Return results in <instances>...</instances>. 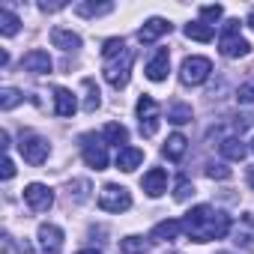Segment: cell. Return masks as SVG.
Returning a JSON list of instances; mask_svg holds the SVG:
<instances>
[{"instance_id": "cell-1", "label": "cell", "mask_w": 254, "mask_h": 254, "mask_svg": "<svg viewBox=\"0 0 254 254\" xmlns=\"http://www.w3.org/2000/svg\"><path fill=\"white\" fill-rule=\"evenodd\" d=\"M183 233L191 239V242H212V239H224L230 233V215L209 206V203H200V206H191L183 218Z\"/></svg>"}, {"instance_id": "cell-2", "label": "cell", "mask_w": 254, "mask_h": 254, "mask_svg": "<svg viewBox=\"0 0 254 254\" xmlns=\"http://www.w3.org/2000/svg\"><path fill=\"white\" fill-rule=\"evenodd\" d=\"M218 51H221V57H227V60L245 57V54L251 51L248 39L239 36V21H227V24H224V33L218 36Z\"/></svg>"}, {"instance_id": "cell-3", "label": "cell", "mask_w": 254, "mask_h": 254, "mask_svg": "<svg viewBox=\"0 0 254 254\" xmlns=\"http://www.w3.org/2000/svg\"><path fill=\"white\" fill-rule=\"evenodd\" d=\"M132 63H135V51H123L120 57L108 60V63H105V81H108L114 90H123L126 84H129Z\"/></svg>"}, {"instance_id": "cell-4", "label": "cell", "mask_w": 254, "mask_h": 254, "mask_svg": "<svg viewBox=\"0 0 254 254\" xmlns=\"http://www.w3.org/2000/svg\"><path fill=\"white\" fill-rule=\"evenodd\" d=\"M78 141H81V156H84V162H87L93 171H105V168H108V144H105V138L87 132V135H81Z\"/></svg>"}, {"instance_id": "cell-5", "label": "cell", "mask_w": 254, "mask_h": 254, "mask_svg": "<svg viewBox=\"0 0 254 254\" xmlns=\"http://www.w3.org/2000/svg\"><path fill=\"white\" fill-rule=\"evenodd\" d=\"M99 206H102L105 212H126V209L132 206V194H129V189L108 183V186L99 191Z\"/></svg>"}, {"instance_id": "cell-6", "label": "cell", "mask_w": 254, "mask_h": 254, "mask_svg": "<svg viewBox=\"0 0 254 254\" xmlns=\"http://www.w3.org/2000/svg\"><path fill=\"white\" fill-rule=\"evenodd\" d=\"M209 72H212V63L206 57H186L180 66V81L186 87H197L209 78Z\"/></svg>"}, {"instance_id": "cell-7", "label": "cell", "mask_w": 254, "mask_h": 254, "mask_svg": "<svg viewBox=\"0 0 254 254\" xmlns=\"http://www.w3.org/2000/svg\"><path fill=\"white\" fill-rule=\"evenodd\" d=\"M138 126H141L144 138H153L159 132V102L153 96H141L138 99Z\"/></svg>"}, {"instance_id": "cell-8", "label": "cell", "mask_w": 254, "mask_h": 254, "mask_svg": "<svg viewBox=\"0 0 254 254\" xmlns=\"http://www.w3.org/2000/svg\"><path fill=\"white\" fill-rule=\"evenodd\" d=\"M18 150H21L24 162H30V165H42V162L48 159V153H51L48 141H45V138H39V135H24V138H21V144H18Z\"/></svg>"}, {"instance_id": "cell-9", "label": "cell", "mask_w": 254, "mask_h": 254, "mask_svg": "<svg viewBox=\"0 0 254 254\" xmlns=\"http://www.w3.org/2000/svg\"><path fill=\"white\" fill-rule=\"evenodd\" d=\"M24 200H27V206L33 212H48L54 206V191L48 186H42V183H30L24 189Z\"/></svg>"}, {"instance_id": "cell-10", "label": "cell", "mask_w": 254, "mask_h": 254, "mask_svg": "<svg viewBox=\"0 0 254 254\" xmlns=\"http://www.w3.org/2000/svg\"><path fill=\"white\" fill-rule=\"evenodd\" d=\"M141 189L150 194V197H162L168 191V171L165 168H150L141 180Z\"/></svg>"}, {"instance_id": "cell-11", "label": "cell", "mask_w": 254, "mask_h": 254, "mask_svg": "<svg viewBox=\"0 0 254 254\" xmlns=\"http://www.w3.org/2000/svg\"><path fill=\"white\" fill-rule=\"evenodd\" d=\"M174 30V24L171 21H165V18H150V21H144V27L138 30V42H144V45H153L156 39H162L165 33H171Z\"/></svg>"}, {"instance_id": "cell-12", "label": "cell", "mask_w": 254, "mask_h": 254, "mask_svg": "<svg viewBox=\"0 0 254 254\" xmlns=\"http://www.w3.org/2000/svg\"><path fill=\"white\" fill-rule=\"evenodd\" d=\"M21 66H24L27 72H33V75H48V72L54 69V63H51V57H48V51H42V48L27 51V54L21 57Z\"/></svg>"}, {"instance_id": "cell-13", "label": "cell", "mask_w": 254, "mask_h": 254, "mask_svg": "<svg viewBox=\"0 0 254 254\" xmlns=\"http://www.w3.org/2000/svg\"><path fill=\"white\" fill-rule=\"evenodd\" d=\"M168 69H171V54H168V48H159V51L147 60V69H144V72H147L150 81L159 84V81L168 78Z\"/></svg>"}, {"instance_id": "cell-14", "label": "cell", "mask_w": 254, "mask_h": 254, "mask_svg": "<svg viewBox=\"0 0 254 254\" xmlns=\"http://www.w3.org/2000/svg\"><path fill=\"white\" fill-rule=\"evenodd\" d=\"M36 236H39V245H42L45 254H60V248H63V230L57 224H39Z\"/></svg>"}, {"instance_id": "cell-15", "label": "cell", "mask_w": 254, "mask_h": 254, "mask_svg": "<svg viewBox=\"0 0 254 254\" xmlns=\"http://www.w3.org/2000/svg\"><path fill=\"white\" fill-rule=\"evenodd\" d=\"M75 111H78L75 93L66 90V87H57V90H54V114H57V117H72Z\"/></svg>"}, {"instance_id": "cell-16", "label": "cell", "mask_w": 254, "mask_h": 254, "mask_svg": "<svg viewBox=\"0 0 254 254\" xmlns=\"http://www.w3.org/2000/svg\"><path fill=\"white\" fill-rule=\"evenodd\" d=\"M51 45L60 48V51H78L81 48V36L66 30V27H54L51 30Z\"/></svg>"}, {"instance_id": "cell-17", "label": "cell", "mask_w": 254, "mask_h": 254, "mask_svg": "<svg viewBox=\"0 0 254 254\" xmlns=\"http://www.w3.org/2000/svg\"><path fill=\"white\" fill-rule=\"evenodd\" d=\"M141 162H144V150H138V147H123V150L117 153V168H120L123 174H132Z\"/></svg>"}, {"instance_id": "cell-18", "label": "cell", "mask_w": 254, "mask_h": 254, "mask_svg": "<svg viewBox=\"0 0 254 254\" xmlns=\"http://www.w3.org/2000/svg\"><path fill=\"white\" fill-rule=\"evenodd\" d=\"M236 245H242L245 251H254V215H242L239 227H236Z\"/></svg>"}, {"instance_id": "cell-19", "label": "cell", "mask_w": 254, "mask_h": 254, "mask_svg": "<svg viewBox=\"0 0 254 254\" xmlns=\"http://www.w3.org/2000/svg\"><path fill=\"white\" fill-rule=\"evenodd\" d=\"M186 150H189V141H186V135H171L168 141H165V147H162V156L165 159H171V162H180L183 156H186Z\"/></svg>"}, {"instance_id": "cell-20", "label": "cell", "mask_w": 254, "mask_h": 254, "mask_svg": "<svg viewBox=\"0 0 254 254\" xmlns=\"http://www.w3.org/2000/svg\"><path fill=\"white\" fill-rule=\"evenodd\" d=\"M102 138L108 141V144H114V147H126V144H129V129H126V126L123 123H108L105 126V132H102Z\"/></svg>"}, {"instance_id": "cell-21", "label": "cell", "mask_w": 254, "mask_h": 254, "mask_svg": "<svg viewBox=\"0 0 254 254\" xmlns=\"http://www.w3.org/2000/svg\"><path fill=\"white\" fill-rule=\"evenodd\" d=\"M180 233H183V221H177V218H165L153 227V239H165V242L177 239Z\"/></svg>"}, {"instance_id": "cell-22", "label": "cell", "mask_w": 254, "mask_h": 254, "mask_svg": "<svg viewBox=\"0 0 254 254\" xmlns=\"http://www.w3.org/2000/svg\"><path fill=\"white\" fill-rule=\"evenodd\" d=\"M218 150H221V156L230 159V162H242L245 153H248V147H245L239 138H224V141L218 144Z\"/></svg>"}, {"instance_id": "cell-23", "label": "cell", "mask_w": 254, "mask_h": 254, "mask_svg": "<svg viewBox=\"0 0 254 254\" xmlns=\"http://www.w3.org/2000/svg\"><path fill=\"white\" fill-rule=\"evenodd\" d=\"M183 33H186L189 39H194V42H212V36H215L212 24H206V21H191V24H186Z\"/></svg>"}, {"instance_id": "cell-24", "label": "cell", "mask_w": 254, "mask_h": 254, "mask_svg": "<svg viewBox=\"0 0 254 254\" xmlns=\"http://www.w3.org/2000/svg\"><path fill=\"white\" fill-rule=\"evenodd\" d=\"M150 239H144V236H126V239H120V251L123 254H147L150 251Z\"/></svg>"}, {"instance_id": "cell-25", "label": "cell", "mask_w": 254, "mask_h": 254, "mask_svg": "<svg viewBox=\"0 0 254 254\" xmlns=\"http://www.w3.org/2000/svg\"><path fill=\"white\" fill-rule=\"evenodd\" d=\"M191 117H194V111H191V105H186V102H177V105H171V111H168V123H174V126H186V123H191Z\"/></svg>"}, {"instance_id": "cell-26", "label": "cell", "mask_w": 254, "mask_h": 254, "mask_svg": "<svg viewBox=\"0 0 254 254\" xmlns=\"http://www.w3.org/2000/svg\"><path fill=\"white\" fill-rule=\"evenodd\" d=\"M75 12H78L81 18H99V15L114 12V3H78Z\"/></svg>"}, {"instance_id": "cell-27", "label": "cell", "mask_w": 254, "mask_h": 254, "mask_svg": "<svg viewBox=\"0 0 254 254\" xmlns=\"http://www.w3.org/2000/svg\"><path fill=\"white\" fill-rule=\"evenodd\" d=\"M18 30H21L18 15H12L9 9H0V33H3V36H15Z\"/></svg>"}, {"instance_id": "cell-28", "label": "cell", "mask_w": 254, "mask_h": 254, "mask_svg": "<svg viewBox=\"0 0 254 254\" xmlns=\"http://www.w3.org/2000/svg\"><path fill=\"white\" fill-rule=\"evenodd\" d=\"M84 90H87V99H84V111H87V114H93V111L102 105V99H99V87L93 84V78H84Z\"/></svg>"}, {"instance_id": "cell-29", "label": "cell", "mask_w": 254, "mask_h": 254, "mask_svg": "<svg viewBox=\"0 0 254 254\" xmlns=\"http://www.w3.org/2000/svg\"><path fill=\"white\" fill-rule=\"evenodd\" d=\"M21 99H24V93H18L15 87H3V90H0V108H3V111H12L15 105H21Z\"/></svg>"}, {"instance_id": "cell-30", "label": "cell", "mask_w": 254, "mask_h": 254, "mask_svg": "<svg viewBox=\"0 0 254 254\" xmlns=\"http://www.w3.org/2000/svg\"><path fill=\"white\" fill-rule=\"evenodd\" d=\"M123 51H129V48H126V42H123V39H117V36H114V39H108V42L102 45V57H105V60H114V57H120Z\"/></svg>"}, {"instance_id": "cell-31", "label": "cell", "mask_w": 254, "mask_h": 254, "mask_svg": "<svg viewBox=\"0 0 254 254\" xmlns=\"http://www.w3.org/2000/svg\"><path fill=\"white\" fill-rule=\"evenodd\" d=\"M236 99H239L242 105H251V102H254V78H248L245 84H239V90H236Z\"/></svg>"}, {"instance_id": "cell-32", "label": "cell", "mask_w": 254, "mask_h": 254, "mask_svg": "<svg viewBox=\"0 0 254 254\" xmlns=\"http://www.w3.org/2000/svg\"><path fill=\"white\" fill-rule=\"evenodd\" d=\"M191 194H194V186H191V183H189V180L183 177V180L177 183V191H174V197H177V200L183 203V200H189Z\"/></svg>"}, {"instance_id": "cell-33", "label": "cell", "mask_w": 254, "mask_h": 254, "mask_svg": "<svg viewBox=\"0 0 254 254\" xmlns=\"http://www.w3.org/2000/svg\"><path fill=\"white\" fill-rule=\"evenodd\" d=\"M206 177H209V180H230L233 171L224 168V165H209V168H206Z\"/></svg>"}, {"instance_id": "cell-34", "label": "cell", "mask_w": 254, "mask_h": 254, "mask_svg": "<svg viewBox=\"0 0 254 254\" xmlns=\"http://www.w3.org/2000/svg\"><path fill=\"white\" fill-rule=\"evenodd\" d=\"M221 15H224V6H218V3L215 6H200V18L203 21H218Z\"/></svg>"}, {"instance_id": "cell-35", "label": "cell", "mask_w": 254, "mask_h": 254, "mask_svg": "<svg viewBox=\"0 0 254 254\" xmlns=\"http://www.w3.org/2000/svg\"><path fill=\"white\" fill-rule=\"evenodd\" d=\"M0 177H3V180H12V177H15V162H12L9 156L3 159V171H0Z\"/></svg>"}, {"instance_id": "cell-36", "label": "cell", "mask_w": 254, "mask_h": 254, "mask_svg": "<svg viewBox=\"0 0 254 254\" xmlns=\"http://www.w3.org/2000/svg\"><path fill=\"white\" fill-rule=\"evenodd\" d=\"M66 3H39V9L42 12H57V9H63Z\"/></svg>"}, {"instance_id": "cell-37", "label": "cell", "mask_w": 254, "mask_h": 254, "mask_svg": "<svg viewBox=\"0 0 254 254\" xmlns=\"http://www.w3.org/2000/svg\"><path fill=\"white\" fill-rule=\"evenodd\" d=\"M248 186H251V189H254V165H251V168H248Z\"/></svg>"}, {"instance_id": "cell-38", "label": "cell", "mask_w": 254, "mask_h": 254, "mask_svg": "<svg viewBox=\"0 0 254 254\" xmlns=\"http://www.w3.org/2000/svg\"><path fill=\"white\" fill-rule=\"evenodd\" d=\"M248 27H254V9L248 12Z\"/></svg>"}, {"instance_id": "cell-39", "label": "cell", "mask_w": 254, "mask_h": 254, "mask_svg": "<svg viewBox=\"0 0 254 254\" xmlns=\"http://www.w3.org/2000/svg\"><path fill=\"white\" fill-rule=\"evenodd\" d=\"M78 254H99V251H93V248H87V251H78Z\"/></svg>"}, {"instance_id": "cell-40", "label": "cell", "mask_w": 254, "mask_h": 254, "mask_svg": "<svg viewBox=\"0 0 254 254\" xmlns=\"http://www.w3.org/2000/svg\"><path fill=\"white\" fill-rule=\"evenodd\" d=\"M218 254H230V251H218Z\"/></svg>"}, {"instance_id": "cell-41", "label": "cell", "mask_w": 254, "mask_h": 254, "mask_svg": "<svg viewBox=\"0 0 254 254\" xmlns=\"http://www.w3.org/2000/svg\"><path fill=\"white\" fill-rule=\"evenodd\" d=\"M251 150H254V141H251Z\"/></svg>"}]
</instances>
